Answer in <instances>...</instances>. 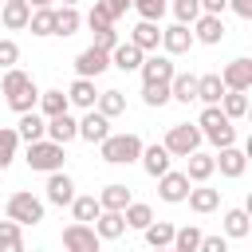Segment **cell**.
Wrapping results in <instances>:
<instances>
[{"mask_svg":"<svg viewBox=\"0 0 252 252\" xmlns=\"http://www.w3.org/2000/svg\"><path fill=\"white\" fill-rule=\"evenodd\" d=\"M197 126H201V138H209L217 150L236 142V126H232V118H228V114H224L217 102H205V110H201Z\"/></svg>","mask_w":252,"mask_h":252,"instance_id":"cell-1","label":"cell"},{"mask_svg":"<svg viewBox=\"0 0 252 252\" xmlns=\"http://www.w3.org/2000/svg\"><path fill=\"white\" fill-rule=\"evenodd\" d=\"M98 154H102V161H110V165H130V161H138V154H142V138H138V134H106V138L98 142Z\"/></svg>","mask_w":252,"mask_h":252,"instance_id":"cell-2","label":"cell"},{"mask_svg":"<svg viewBox=\"0 0 252 252\" xmlns=\"http://www.w3.org/2000/svg\"><path fill=\"white\" fill-rule=\"evenodd\" d=\"M28 165L39 169V173L63 169V146L51 142V138H35V142H28Z\"/></svg>","mask_w":252,"mask_h":252,"instance_id":"cell-3","label":"cell"},{"mask_svg":"<svg viewBox=\"0 0 252 252\" xmlns=\"http://www.w3.org/2000/svg\"><path fill=\"white\" fill-rule=\"evenodd\" d=\"M173 158H185V154H193L197 146H201V126H189V122H177V126H169V134H165V142H161Z\"/></svg>","mask_w":252,"mask_h":252,"instance_id":"cell-4","label":"cell"},{"mask_svg":"<svg viewBox=\"0 0 252 252\" xmlns=\"http://www.w3.org/2000/svg\"><path fill=\"white\" fill-rule=\"evenodd\" d=\"M8 217L16 224H39L43 220V201L32 193H12L8 197Z\"/></svg>","mask_w":252,"mask_h":252,"instance_id":"cell-5","label":"cell"},{"mask_svg":"<svg viewBox=\"0 0 252 252\" xmlns=\"http://www.w3.org/2000/svg\"><path fill=\"white\" fill-rule=\"evenodd\" d=\"M63 248H71V252H98V232H94V224H83V220L67 224V228H63Z\"/></svg>","mask_w":252,"mask_h":252,"instance_id":"cell-6","label":"cell"},{"mask_svg":"<svg viewBox=\"0 0 252 252\" xmlns=\"http://www.w3.org/2000/svg\"><path fill=\"white\" fill-rule=\"evenodd\" d=\"M189 177H185V169L177 173V169H165L161 177H158V193H161V201H169V205H181L185 201V193H189Z\"/></svg>","mask_w":252,"mask_h":252,"instance_id":"cell-7","label":"cell"},{"mask_svg":"<svg viewBox=\"0 0 252 252\" xmlns=\"http://www.w3.org/2000/svg\"><path fill=\"white\" fill-rule=\"evenodd\" d=\"M110 67V51H102V47H87V51H79V59H75V71L83 75V79H98L102 71Z\"/></svg>","mask_w":252,"mask_h":252,"instance_id":"cell-8","label":"cell"},{"mask_svg":"<svg viewBox=\"0 0 252 252\" xmlns=\"http://www.w3.org/2000/svg\"><path fill=\"white\" fill-rule=\"evenodd\" d=\"M43 138H51V142H59V146H67V142H75L79 138V122L63 110V114H51L47 118V126H43Z\"/></svg>","mask_w":252,"mask_h":252,"instance_id":"cell-9","label":"cell"},{"mask_svg":"<svg viewBox=\"0 0 252 252\" xmlns=\"http://www.w3.org/2000/svg\"><path fill=\"white\" fill-rule=\"evenodd\" d=\"M217 161V169H220V177H240L244 169H248V154L232 142V146H220V154L213 158Z\"/></svg>","mask_w":252,"mask_h":252,"instance_id":"cell-10","label":"cell"},{"mask_svg":"<svg viewBox=\"0 0 252 252\" xmlns=\"http://www.w3.org/2000/svg\"><path fill=\"white\" fill-rule=\"evenodd\" d=\"M189 28H193V39H201V43H220L224 39V20L213 16V12H201Z\"/></svg>","mask_w":252,"mask_h":252,"instance_id":"cell-11","label":"cell"},{"mask_svg":"<svg viewBox=\"0 0 252 252\" xmlns=\"http://www.w3.org/2000/svg\"><path fill=\"white\" fill-rule=\"evenodd\" d=\"M193 43H197V39H193L189 24H173V28H161V47H165V55H185Z\"/></svg>","mask_w":252,"mask_h":252,"instance_id":"cell-12","label":"cell"},{"mask_svg":"<svg viewBox=\"0 0 252 252\" xmlns=\"http://www.w3.org/2000/svg\"><path fill=\"white\" fill-rule=\"evenodd\" d=\"M142 59H146V51H142V47H134L130 39H126V43L118 39V43L110 47V67H118V71H126V75H130V71H138V67H142Z\"/></svg>","mask_w":252,"mask_h":252,"instance_id":"cell-13","label":"cell"},{"mask_svg":"<svg viewBox=\"0 0 252 252\" xmlns=\"http://www.w3.org/2000/svg\"><path fill=\"white\" fill-rule=\"evenodd\" d=\"M220 83H224V91H248L252 87V59H232L220 71Z\"/></svg>","mask_w":252,"mask_h":252,"instance_id":"cell-14","label":"cell"},{"mask_svg":"<svg viewBox=\"0 0 252 252\" xmlns=\"http://www.w3.org/2000/svg\"><path fill=\"white\" fill-rule=\"evenodd\" d=\"M91 224H94L98 240H118V236L126 232V217H122V209H102Z\"/></svg>","mask_w":252,"mask_h":252,"instance_id":"cell-15","label":"cell"},{"mask_svg":"<svg viewBox=\"0 0 252 252\" xmlns=\"http://www.w3.org/2000/svg\"><path fill=\"white\" fill-rule=\"evenodd\" d=\"M71 197H75V181H71L63 169H51V173H47V201L63 209V205H71Z\"/></svg>","mask_w":252,"mask_h":252,"instance_id":"cell-16","label":"cell"},{"mask_svg":"<svg viewBox=\"0 0 252 252\" xmlns=\"http://www.w3.org/2000/svg\"><path fill=\"white\" fill-rule=\"evenodd\" d=\"M0 20H4L8 32H24L28 20H32V4L28 0H4L0 4Z\"/></svg>","mask_w":252,"mask_h":252,"instance_id":"cell-17","label":"cell"},{"mask_svg":"<svg viewBox=\"0 0 252 252\" xmlns=\"http://www.w3.org/2000/svg\"><path fill=\"white\" fill-rule=\"evenodd\" d=\"M142 83H169L173 79V63H169V55H150V59H142Z\"/></svg>","mask_w":252,"mask_h":252,"instance_id":"cell-18","label":"cell"},{"mask_svg":"<svg viewBox=\"0 0 252 252\" xmlns=\"http://www.w3.org/2000/svg\"><path fill=\"white\" fill-rule=\"evenodd\" d=\"M106 134H110V118L98 114V110L91 106V110L79 118V138H87V142H102Z\"/></svg>","mask_w":252,"mask_h":252,"instance_id":"cell-19","label":"cell"},{"mask_svg":"<svg viewBox=\"0 0 252 252\" xmlns=\"http://www.w3.org/2000/svg\"><path fill=\"white\" fill-rule=\"evenodd\" d=\"M138 161H142V169H146L150 177H161V173L169 169V161H173V154H169L165 146H142V154H138Z\"/></svg>","mask_w":252,"mask_h":252,"instance_id":"cell-20","label":"cell"},{"mask_svg":"<svg viewBox=\"0 0 252 252\" xmlns=\"http://www.w3.org/2000/svg\"><path fill=\"white\" fill-rule=\"evenodd\" d=\"M185 201L193 213H213V209H220V189H209L205 181H197V189H189Z\"/></svg>","mask_w":252,"mask_h":252,"instance_id":"cell-21","label":"cell"},{"mask_svg":"<svg viewBox=\"0 0 252 252\" xmlns=\"http://www.w3.org/2000/svg\"><path fill=\"white\" fill-rule=\"evenodd\" d=\"M130 43L142 47V51H158V43H161V28H158V20H138V28L130 32Z\"/></svg>","mask_w":252,"mask_h":252,"instance_id":"cell-22","label":"cell"},{"mask_svg":"<svg viewBox=\"0 0 252 252\" xmlns=\"http://www.w3.org/2000/svg\"><path fill=\"white\" fill-rule=\"evenodd\" d=\"M169 98H177V102H197V75H189V71H173V79H169Z\"/></svg>","mask_w":252,"mask_h":252,"instance_id":"cell-23","label":"cell"},{"mask_svg":"<svg viewBox=\"0 0 252 252\" xmlns=\"http://www.w3.org/2000/svg\"><path fill=\"white\" fill-rule=\"evenodd\" d=\"M185 177L189 181H209L213 173H217V161H213V154H201V150H193V154H185Z\"/></svg>","mask_w":252,"mask_h":252,"instance_id":"cell-24","label":"cell"},{"mask_svg":"<svg viewBox=\"0 0 252 252\" xmlns=\"http://www.w3.org/2000/svg\"><path fill=\"white\" fill-rule=\"evenodd\" d=\"M94 98H98V91H94V79H75L71 87H67V102L71 106H83V110H91L94 106Z\"/></svg>","mask_w":252,"mask_h":252,"instance_id":"cell-25","label":"cell"},{"mask_svg":"<svg viewBox=\"0 0 252 252\" xmlns=\"http://www.w3.org/2000/svg\"><path fill=\"white\" fill-rule=\"evenodd\" d=\"M43 126H47V118L39 110H24L16 122V134H20V142H35V138H43Z\"/></svg>","mask_w":252,"mask_h":252,"instance_id":"cell-26","label":"cell"},{"mask_svg":"<svg viewBox=\"0 0 252 252\" xmlns=\"http://www.w3.org/2000/svg\"><path fill=\"white\" fill-rule=\"evenodd\" d=\"M35 79L28 75V71H20V67H4V79H0V91H4V98H12V94H20L24 87H32Z\"/></svg>","mask_w":252,"mask_h":252,"instance_id":"cell-27","label":"cell"},{"mask_svg":"<svg viewBox=\"0 0 252 252\" xmlns=\"http://www.w3.org/2000/svg\"><path fill=\"white\" fill-rule=\"evenodd\" d=\"M217 106H220V110L236 122V118H244V114H248V91H224Z\"/></svg>","mask_w":252,"mask_h":252,"instance_id":"cell-28","label":"cell"},{"mask_svg":"<svg viewBox=\"0 0 252 252\" xmlns=\"http://www.w3.org/2000/svg\"><path fill=\"white\" fill-rule=\"evenodd\" d=\"M98 205H102V209H126V205H130V185L110 181V185L98 193Z\"/></svg>","mask_w":252,"mask_h":252,"instance_id":"cell-29","label":"cell"},{"mask_svg":"<svg viewBox=\"0 0 252 252\" xmlns=\"http://www.w3.org/2000/svg\"><path fill=\"white\" fill-rule=\"evenodd\" d=\"M197 244H201V228H197V224H181V228H173V240H169L173 252H197Z\"/></svg>","mask_w":252,"mask_h":252,"instance_id":"cell-30","label":"cell"},{"mask_svg":"<svg viewBox=\"0 0 252 252\" xmlns=\"http://www.w3.org/2000/svg\"><path fill=\"white\" fill-rule=\"evenodd\" d=\"M24 248V224H16L12 217L0 220V252H20Z\"/></svg>","mask_w":252,"mask_h":252,"instance_id":"cell-31","label":"cell"},{"mask_svg":"<svg viewBox=\"0 0 252 252\" xmlns=\"http://www.w3.org/2000/svg\"><path fill=\"white\" fill-rule=\"evenodd\" d=\"M79 24H83V16L75 12V4L55 8V35H75V32H79Z\"/></svg>","mask_w":252,"mask_h":252,"instance_id":"cell-32","label":"cell"},{"mask_svg":"<svg viewBox=\"0 0 252 252\" xmlns=\"http://www.w3.org/2000/svg\"><path fill=\"white\" fill-rule=\"evenodd\" d=\"M94 110H98V114H106V118H118V114L126 110V98H122V91H98V98H94Z\"/></svg>","mask_w":252,"mask_h":252,"instance_id":"cell-33","label":"cell"},{"mask_svg":"<svg viewBox=\"0 0 252 252\" xmlns=\"http://www.w3.org/2000/svg\"><path fill=\"white\" fill-rule=\"evenodd\" d=\"M142 232H146V244L150 248H169V240H173V224L169 220H150Z\"/></svg>","mask_w":252,"mask_h":252,"instance_id":"cell-34","label":"cell"},{"mask_svg":"<svg viewBox=\"0 0 252 252\" xmlns=\"http://www.w3.org/2000/svg\"><path fill=\"white\" fill-rule=\"evenodd\" d=\"M220 94H224L220 75H197V98L201 102H220Z\"/></svg>","mask_w":252,"mask_h":252,"instance_id":"cell-35","label":"cell"},{"mask_svg":"<svg viewBox=\"0 0 252 252\" xmlns=\"http://www.w3.org/2000/svg\"><path fill=\"white\" fill-rule=\"evenodd\" d=\"M71 213H75V220H83V224H91L98 213H102V205H98V197H71Z\"/></svg>","mask_w":252,"mask_h":252,"instance_id":"cell-36","label":"cell"},{"mask_svg":"<svg viewBox=\"0 0 252 252\" xmlns=\"http://www.w3.org/2000/svg\"><path fill=\"white\" fill-rule=\"evenodd\" d=\"M224 232H228V236H236V240H240V236H248V232H252L248 209H228V213H224Z\"/></svg>","mask_w":252,"mask_h":252,"instance_id":"cell-37","label":"cell"},{"mask_svg":"<svg viewBox=\"0 0 252 252\" xmlns=\"http://www.w3.org/2000/svg\"><path fill=\"white\" fill-rule=\"evenodd\" d=\"M28 28H32V35H55V8H35Z\"/></svg>","mask_w":252,"mask_h":252,"instance_id":"cell-38","label":"cell"},{"mask_svg":"<svg viewBox=\"0 0 252 252\" xmlns=\"http://www.w3.org/2000/svg\"><path fill=\"white\" fill-rule=\"evenodd\" d=\"M35 106H39V114H43V118H51V114H63L71 102H67V94H63V91H43Z\"/></svg>","mask_w":252,"mask_h":252,"instance_id":"cell-39","label":"cell"},{"mask_svg":"<svg viewBox=\"0 0 252 252\" xmlns=\"http://www.w3.org/2000/svg\"><path fill=\"white\" fill-rule=\"evenodd\" d=\"M122 217H126V228H146V224L154 220V209L142 205V201H130V205L122 209Z\"/></svg>","mask_w":252,"mask_h":252,"instance_id":"cell-40","label":"cell"},{"mask_svg":"<svg viewBox=\"0 0 252 252\" xmlns=\"http://www.w3.org/2000/svg\"><path fill=\"white\" fill-rule=\"evenodd\" d=\"M142 102L146 106H165L169 102V83H142Z\"/></svg>","mask_w":252,"mask_h":252,"instance_id":"cell-41","label":"cell"},{"mask_svg":"<svg viewBox=\"0 0 252 252\" xmlns=\"http://www.w3.org/2000/svg\"><path fill=\"white\" fill-rule=\"evenodd\" d=\"M35 102H39V91H35V83H32V87H24L20 94H12V98H8V106H12L16 114H24V110H35Z\"/></svg>","mask_w":252,"mask_h":252,"instance_id":"cell-42","label":"cell"},{"mask_svg":"<svg viewBox=\"0 0 252 252\" xmlns=\"http://www.w3.org/2000/svg\"><path fill=\"white\" fill-rule=\"evenodd\" d=\"M169 8H173V16H177V24H193V20L201 16V0H173Z\"/></svg>","mask_w":252,"mask_h":252,"instance_id":"cell-43","label":"cell"},{"mask_svg":"<svg viewBox=\"0 0 252 252\" xmlns=\"http://www.w3.org/2000/svg\"><path fill=\"white\" fill-rule=\"evenodd\" d=\"M130 8H138L142 20H161L169 4H165V0H130Z\"/></svg>","mask_w":252,"mask_h":252,"instance_id":"cell-44","label":"cell"},{"mask_svg":"<svg viewBox=\"0 0 252 252\" xmlns=\"http://www.w3.org/2000/svg\"><path fill=\"white\" fill-rule=\"evenodd\" d=\"M110 24H114V20H110L106 4H102V0H94V8L87 12V28H91V32H102V28H110Z\"/></svg>","mask_w":252,"mask_h":252,"instance_id":"cell-45","label":"cell"},{"mask_svg":"<svg viewBox=\"0 0 252 252\" xmlns=\"http://www.w3.org/2000/svg\"><path fill=\"white\" fill-rule=\"evenodd\" d=\"M20 63V47L16 39H0V67H16Z\"/></svg>","mask_w":252,"mask_h":252,"instance_id":"cell-46","label":"cell"},{"mask_svg":"<svg viewBox=\"0 0 252 252\" xmlns=\"http://www.w3.org/2000/svg\"><path fill=\"white\" fill-rule=\"evenodd\" d=\"M197 252H228V240H224V236H205V232H201Z\"/></svg>","mask_w":252,"mask_h":252,"instance_id":"cell-47","label":"cell"},{"mask_svg":"<svg viewBox=\"0 0 252 252\" xmlns=\"http://www.w3.org/2000/svg\"><path fill=\"white\" fill-rule=\"evenodd\" d=\"M118 43V32H114V24L110 28H102V32H94V47H102V51H110Z\"/></svg>","mask_w":252,"mask_h":252,"instance_id":"cell-48","label":"cell"},{"mask_svg":"<svg viewBox=\"0 0 252 252\" xmlns=\"http://www.w3.org/2000/svg\"><path fill=\"white\" fill-rule=\"evenodd\" d=\"M228 8L236 16H244V20H252V0H228Z\"/></svg>","mask_w":252,"mask_h":252,"instance_id":"cell-49","label":"cell"},{"mask_svg":"<svg viewBox=\"0 0 252 252\" xmlns=\"http://www.w3.org/2000/svg\"><path fill=\"white\" fill-rule=\"evenodd\" d=\"M102 4H106V12H110V20H118V16H122V12L130 8V0H102Z\"/></svg>","mask_w":252,"mask_h":252,"instance_id":"cell-50","label":"cell"},{"mask_svg":"<svg viewBox=\"0 0 252 252\" xmlns=\"http://www.w3.org/2000/svg\"><path fill=\"white\" fill-rule=\"evenodd\" d=\"M228 8V0H201V12H213V16H220Z\"/></svg>","mask_w":252,"mask_h":252,"instance_id":"cell-51","label":"cell"},{"mask_svg":"<svg viewBox=\"0 0 252 252\" xmlns=\"http://www.w3.org/2000/svg\"><path fill=\"white\" fill-rule=\"evenodd\" d=\"M32 8H51V0H28Z\"/></svg>","mask_w":252,"mask_h":252,"instance_id":"cell-52","label":"cell"},{"mask_svg":"<svg viewBox=\"0 0 252 252\" xmlns=\"http://www.w3.org/2000/svg\"><path fill=\"white\" fill-rule=\"evenodd\" d=\"M8 165H12V158H4V154H0V169H8Z\"/></svg>","mask_w":252,"mask_h":252,"instance_id":"cell-53","label":"cell"},{"mask_svg":"<svg viewBox=\"0 0 252 252\" xmlns=\"http://www.w3.org/2000/svg\"><path fill=\"white\" fill-rule=\"evenodd\" d=\"M63 4H79V0H63Z\"/></svg>","mask_w":252,"mask_h":252,"instance_id":"cell-54","label":"cell"},{"mask_svg":"<svg viewBox=\"0 0 252 252\" xmlns=\"http://www.w3.org/2000/svg\"><path fill=\"white\" fill-rule=\"evenodd\" d=\"M0 4H4V0H0Z\"/></svg>","mask_w":252,"mask_h":252,"instance_id":"cell-55","label":"cell"}]
</instances>
